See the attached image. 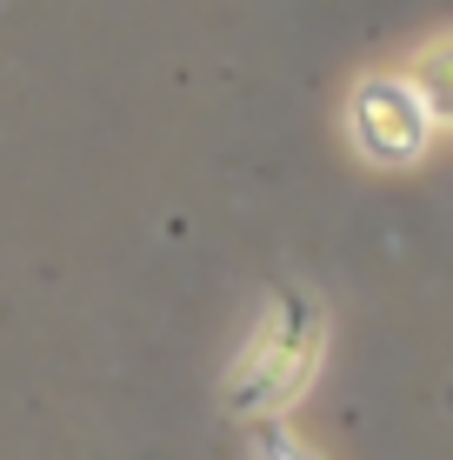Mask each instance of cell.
<instances>
[{
	"mask_svg": "<svg viewBox=\"0 0 453 460\" xmlns=\"http://www.w3.org/2000/svg\"><path fill=\"white\" fill-rule=\"evenodd\" d=\"M400 74L414 81V93L427 101L433 127H453V27H433L420 47H407Z\"/></svg>",
	"mask_w": 453,
	"mask_h": 460,
	"instance_id": "cell-2",
	"label": "cell"
},
{
	"mask_svg": "<svg viewBox=\"0 0 453 460\" xmlns=\"http://www.w3.org/2000/svg\"><path fill=\"white\" fill-rule=\"evenodd\" d=\"M440 134L427 114V101L414 93V81L400 67H387V74H361L347 93V140H353V154L373 167H407L427 154V140Z\"/></svg>",
	"mask_w": 453,
	"mask_h": 460,
	"instance_id": "cell-1",
	"label": "cell"
}]
</instances>
